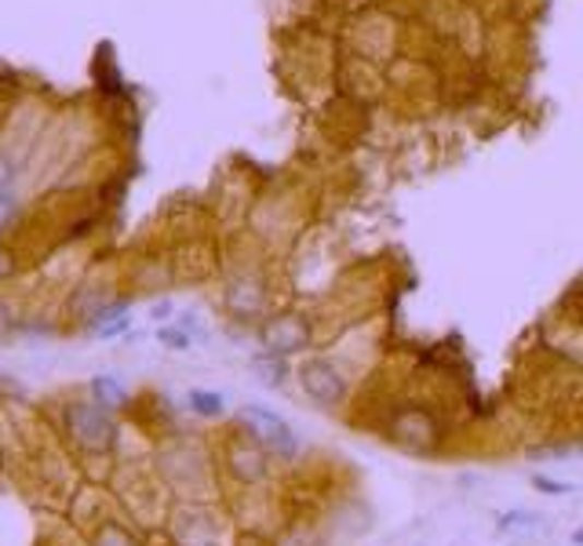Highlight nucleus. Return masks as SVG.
I'll return each instance as SVG.
<instances>
[{"label": "nucleus", "mask_w": 583, "mask_h": 546, "mask_svg": "<svg viewBox=\"0 0 583 546\" xmlns=\"http://www.w3.org/2000/svg\"><path fill=\"white\" fill-rule=\"evenodd\" d=\"M386 434L391 441L413 448V452H430V448L441 444V423L430 408H416V404H405V408H394L391 419H386Z\"/></svg>", "instance_id": "obj_2"}, {"label": "nucleus", "mask_w": 583, "mask_h": 546, "mask_svg": "<svg viewBox=\"0 0 583 546\" xmlns=\"http://www.w3.org/2000/svg\"><path fill=\"white\" fill-rule=\"evenodd\" d=\"M128 324H132V317H117V321H106L103 328H95V335L99 339H114V335H124L128 332Z\"/></svg>", "instance_id": "obj_13"}, {"label": "nucleus", "mask_w": 583, "mask_h": 546, "mask_svg": "<svg viewBox=\"0 0 583 546\" xmlns=\"http://www.w3.org/2000/svg\"><path fill=\"white\" fill-rule=\"evenodd\" d=\"M157 339L165 346H171V349H190V332L182 324H176V328H160L157 332Z\"/></svg>", "instance_id": "obj_10"}, {"label": "nucleus", "mask_w": 583, "mask_h": 546, "mask_svg": "<svg viewBox=\"0 0 583 546\" xmlns=\"http://www.w3.org/2000/svg\"><path fill=\"white\" fill-rule=\"evenodd\" d=\"M187 401H190V408H193V412L204 415V419H219L223 408H226L219 393H212V390H193Z\"/></svg>", "instance_id": "obj_9"}, {"label": "nucleus", "mask_w": 583, "mask_h": 546, "mask_svg": "<svg viewBox=\"0 0 583 546\" xmlns=\"http://www.w3.org/2000/svg\"><path fill=\"white\" fill-rule=\"evenodd\" d=\"M533 485L539 491H547V496H569V491H576V485H569V480H555V477H544V474H533Z\"/></svg>", "instance_id": "obj_11"}, {"label": "nucleus", "mask_w": 583, "mask_h": 546, "mask_svg": "<svg viewBox=\"0 0 583 546\" xmlns=\"http://www.w3.org/2000/svg\"><path fill=\"white\" fill-rule=\"evenodd\" d=\"M168 313H171V302H157V306H154V317H157V321H165Z\"/></svg>", "instance_id": "obj_16"}, {"label": "nucleus", "mask_w": 583, "mask_h": 546, "mask_svg": "<svg viewBox=\"0 0 583 546\" xmlns=\"http://www.w3.org/2000/svg\"><path fill=\"white\" fill-rule=\"evenodd\" d=\"M106 412H110V408H103L99 401H95V404H73L70 415H67L73 437H78L81 444H88V448H110L114 444V423H110V415H106Z\"/></svg>", "instance_id": "obj_5"}, {"label": "nucleus", "mask_w": 583, "mask_h": 546, "mask_svg": "<svg viewBox=\"0 0 583 546\" xmlns=\"http://www.w3.org/2000/svg\"><path fill=\"white\" fill-rule=\"evenodd\" d=\"M266 448L259 441H245V444H234L230 452V474L237 480H245V485H259V480L266 477Z\"/></svg>", "instance_id": "obj_6"}, {"label": "nucleus", "mask_w": 583, "mask_h": 546, "mask_svg": "<svg viewBox=\"0 0 583 546\" xmlns=\"http://www.w3.org/2000/svg\"><path fill=\"white\" fill-rule=\"evenodd\" d=\"M296 379H299V387H304V393L310 401L318 404V408H343L350 397V387H347V379H343V371L332 365L329 357H307V360H299V368H296Z\"/></svg>", "instance_id": "obj_1"}, {"label": "nucleus", "mask_w": 583, "mask_h": 546, "mask_svg": "<svg viewBox=\"0 0 583 546\" xmlns=\"http://www.w3.org/2000/svg\"><path fill=\"white\" fill-rule=\"evenodd\" d=\"M19 215V197L12 190H0V229Z\"/></svg>", "instance_id": "obj_12"}, {"label": "nucleus", "mask_w": 583, "mask_h": 546, "mask_svg": "<svg viewBox=\"0 0 583 546\" xmlns=\"http://www.w3.org/2000/svg\"><path fill=\"white\" fill-rule=\"evenodd\" d=\"M4 324H8V310L0 306V328H4Z\"/></svg>", "instance_id": "obj_18"}, {"label": "nucleus", "mask_w": 583, "mask_h": 546, "mask_svg": "<svg viewBox=\"0 0 583 546\" xmlns=\"http://www.w3.org/2000/svg\"><path fill=\"white\" fill-rule=\"evenodd\" d=\"M226 306L234 310V317H241V321H252V317L263 313L266 306V292L263 284L255 277H241L230 284V292H226Z\"/></svg>", "instance_id": "obj_7"}, {"label": "nucleus", "mask_w": 583, "mask_h": 546, "mask_svg": "<svg viewBox=\"0 0 583 546\" xmlns=\"http://www.w3.org/2000/svg\"><path fill=\"white\" fill-rule=\"evenodd\" d=\"M572 543H576V546H583V529H580V532H572Z\"/></svg>", "instance_id": "obj_17"}, {"label": "nucleus", "mask_w": 583, "mask_h": 546, "mask_svg": "<svg viewBox=\"0 0 583 546\" xmlns=\"http://www.w3.org/2000/svg\"><path fill=\"white\" fill-rule=\"evenodd\" d=\"M259 343H263L270 357H296L314 343V328L299 313H281L259 328Z\"/></svg>", "instance_id": "obj_4"}, {"label": "nucleus", "mask_w": 583, "mask_h": 546, "mask_svg": "<svg viewBox=\"0 0 583 546\" xmlns=\"http://www.w3.org/2000/svg\"><path fill=\"white\" fill-rule=\"evenodd\" d=\"M241 419L248 423V430H252V437L266 448L270 455H277V459H296L299 455V434L291 430L277 412L263 408V404H245Z\"/></svg>", "instance_id": "obj_3"}, {"label": "nucleus", "mask_w": 583, "mask_h": 546, "mask_svg": "<svg viewBox=\"0 0 583 546\" xmlns=\"http://www.w3.org/2000/svg\"><path fill=\"white\" fill-rule=\"evenodd\" d=\"M92 393H95V401L103 404V408H117V404H124L128 401V393L124 387L117 382L114 376H99L92 382Z\"/></svg>", "instance_id": "obj_8"}, {"label": "nucleus", "mask_w": 583, "mask_h": 546, "mask_svg": "<svg viewBox=\"0 0 583 546\" xmlns=\"http://www.w3.org/2000/svg\"><path fill=\"white\" fill-rule=\"evenodd\" d=\"M12 270H15L12 256H8V251H0V281H4V277H12Z\"/></svg>", "instance_id": "obj_15"}, {"label": "nucleus", "mask_w": 583, "mask_h": 546, "mask_svg": "<svg viewBox=\"0 0 583 546\" xmlns=\"http://www.w3.org/2000/svg\"><path fill=\"white\" fill-rule=\"evenodd\" d=\"M12 182H15V164L0 161V190H12Z\"/></svg>", "instance_id": "obj_14"}]
</instances>
